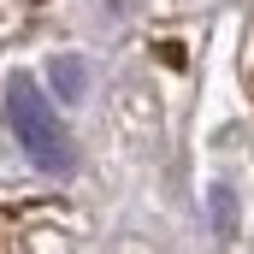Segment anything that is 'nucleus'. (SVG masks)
<instances>
[{"label": "nucleus", "instance_id": "nucleus-1", "mask_svg": "<svg viewBox=\"0 0 254 254\" xmlns=\"http://www.w3.org/2000/svg\"><path fill=\"white\" fill-rule=\"evenodd\" d=\"M6 125H12L18 148H24L42 172H54V178L71 172L77 148H71V136H65L54 101L42 95V83H36V77H24V71H12V77H6Z\"/></svg>", "mask_w": 254, "mask_h": 254}, {"label": "nucleus", "instance_id": "nucleus-2", "mask_svg": "<svg viewBox=\"0 0 254 254\" xmlns=\"http://www.w3.org/2000/svg\"><path fill=\"white\" fill-rule=\"evenodd\" d=\"M48 83H54L60 101H83V95H89V71H83L77 54H60V60L48 65Z\"/></svg>", "mask_w": 254, "mask_h": 254}, {"label": "nucleus", "instance_id": "nucleus-3", "mask_svg": "<svg viewBox=\"0 0 254 254\" xmlns=\"http://www.w3.org/2000/svg\"><path fill=\"white\" fill-rule=\"evenodd\" d=\"M231 213H237V201H231L225 190H213V219H219V231L231 225Z\"/></svg>", "mask_w": 254, "mask_h": 254}]
</instances>
